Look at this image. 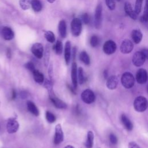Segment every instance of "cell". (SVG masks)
<instances>
[{
	"instance_id": "obj_1",
	"label": "cell",
	"mask_w": 148,
	"mask_h": 148,
	"mask_svg": "<svg viewBox=\"0 0 148 148\" xmlns=\"http://www.w3.org/2000/svg\"><path fill=\"white\" fill-rule=\"evenodd\" d=\"M71 29L72 35L75 37H79L82 30V22L79 18H74L71 23Z\"/></svg>"
},
{
	"instance_id": "obj_2",
	"label": "cell",
	"mask_w": 148,
	"mask_h": 148,
	"mask_svg": "<svg viewBox=\"0 0 148 148\" xmlns=\"http://www.w3.org/2000/svg\"><path fill=\"white\" fill-rule=\"evenodd\" d=\"M147 107V101L143 96H139L135 98L134 101V108L135 110L139 112L145 111Z\"/></svg>"
},
{
	"instance_id": "obj_3",
	"label": "cell",
	"mask_w": 148,
	"mask_h": 148,
	"mask_svg": "<svg viewBox=\"0 0 148 148\" xmlns=\"http://www.w3.org/2000/svg\"><path fill=\"white\" fill-rule=\"evenodd\" d=\"M121 82L126 89H130L133 87L135 83V79L133 74L130 72H125L123 74L121 79Z\"/></svg>"
},
{
	"instance_id": "obj_4",
	"label": "cell",
	"mask_w": 148,
	"mask_h": 148,
	"mask_svg": "<svg viewBox=\"0 0 148 148\" xmlns=\"http://www.w3.org/2000/svg\"><path fill=\"white\" fill-rule=\"evenodd\" d=\"M49 94L50 99L54 104V105L59 109H65L67 107V104L59 98L55 94L53 88L47 90Z\"/></svg>"
},
{
	"instance_id": "obj_5",
	"label": "cell",
	"mask_w": 148,
	"mask_h": 148,
	"mask_svg": "<svg viewBox=\"0 0 148 148\" xmlns=\"http://www.w3.org/2000/svg\"><path fill=\"white\" fill-rule=\"evenodd\" d=\"M103 7L101 4H98L96 7L94 15V26L95 29H99L101 26Z\"/></svg>"
},
{
	"instance_id": "obj_6",
	"label": "cell",
	"mask_w": 148,
	"mask_h": 148,
	"mask_svg": "<svg viewBox=\"0 0 148 148\" xmlns=\"http://www.w3.org/2000/svg\"><path fill=\"white\" fill-rule=\"evenodd\" d=\"M19 128V124L15 118H9L7 123V130L9 134H13L17 131Z\"/></svg>"
},
{
	"instance_id": "obj_7",
	"label": "cell",
	"mask_w": 148,
	"mask_h": 148,
	"mask_svg": "<svg viewBox=\"0 0 148 148\" xmlns=\"http://www.w3.org/2000/svg\"><path fill=\"white\" fill-rule=\"evenodd\" d=\"M81 98L83 101L87 104L93 103L95 100V94L90 89H86L84 90L81 94Z\"/></svg>"
},
{
	"instance_id": "obj_8",
	"label": "cell",
	"mask_w": 148,
	"mask_h": 148,
	"mask_svg": "<svg viewBox=\"0 0 148 148\" xmlns=\"http://www.w3.org/2000/svg\"><path fill=\"white\" fill-rule=\"evenodd\" d=\"M117 49V45L116 43L112 40H108L106 41L103 45V51L108 55L113 54Z\"/></svg>"
},
{
	"instance_id": "obj_9",
	"label": "cell",
	"mask_w": 148,
	"mask_h": 148,
	"mask_svg": "<svg viewBox=\"0 0 148 148\" xmlns=\"http://www.w3.org/2000/svg\"><path fill=\"white\" fill-rule=\"evenodd\" d=\"M146 59L147 57L142 51L137 52L133 57V64L136 67H140L144 64Z\"/></svg>"
},
{
	"instance_id": "obj_10",
	"label": "cell",
	"mask_w": 148,
	"mask_h": 148,
	"mask_svg": "<svg viewBox=\"0 0 148 148\" xmlns=\"http://www.w3.org/2000/svg\"><path fill=\"white\" fill-rule=\"evenodd\" d=\"M134 48L133 42L129 39H125L121 44L120 50L123 54H129L132 52Z\"/></svg>"
},
{
	"instance_id": "obj_11",
	"label": "cell",
	"mask_w": 148,
	"mask_h": 148,
	"mask_svg": "<svg viewBox=\"0 0 148 148\" xmlns=\"http://www.w3.org/2000/svg\"><path fill=\"white\" fill-rule=\"evenodd\" d=\"M31 52L33 54L39 59H41L43 55V47L42 45L40 43H35L33 45L31 49Z\"/></svg>"
},
{
	"instance_id": "obj_12",
	"label": "cell",
	"mask_w": 148,
	"mask_h": 148,
	"mask_svg": "<svg viewBox=\"0 0 148 148\" xmlns=\"http://www.w3.org/2000/svg\"><path fill=\"white\" fill-rule=\"evenodd\" d=\"M64 140V134L61 128V126L60 124L56 125L55 128V134L54 137V143L55 145H59Z\"/></svg>"
},
{
	"instance_id": "obj_13",
	"label": "cell",
	"mask_w": 148,
	"mask_h": 148,
	"mask_svg": "<svg viewBox=\"0 0 148 148\" xmlns=\"http://www.w3.org/2000/svg\"><path fill=\"white\" fill-rule=\"evenodd\" d=\"M136 79L138 83L144 84L147 80V71L143 68L139 69L136 74Z\"/></svg>"
},
{
	"instance_id": "obj_14",
	"label": "cell",
	"mask_w": 148,
	"mask_h": 148,
	"mask_svg": "<svg viewBox=\"0 0 148 148\" xmlns=\"http://www.w3.org/2000/svg\"><path fill=\"white\" fill-rule=\"evenodd\" d=\"M77 72L78 68L77 64L75 62H73L72 64L71 69V79L72 82V85L74 89H77L78 86V79H77Z\"/></svg>"
},
{
	"instance_id": "obj_15",
	"label": "cell",
	"mask_w": 148,
	"mask_h": 148,
	"mask_svg": "<svg viewBox=\"0 0 148 148\" xmlns=\"http://www.w3.org/2000/svg\"><path fill=\"white\" fill-rule=\"evenodd\" d=\"M125 11L126 13V14L131 17L133 20H136L137 19V14L135 13V11L134 10L131 4L129 3L126 2L125 4Z\"/></svg>"
},
{
	"instance_id": "obj_16",
	"label": "cell",
	"mask_w": 148,
	"mask_h": 148,
	"mask_svg": "<svg viewBox=\"0 0 148 148\" xmlns=\"http://www.w3.org/2000/svg\"><path fill=\"white\" fill-rule=\"evenodd\" d=\"M118 83H119L118 78L115 75H112L109 77L108 78L106 83V85L109 89L114 90L117 87Z\"/></svg>"
},
{
	"instance_id": "obj_17",
	"label": "cell",
	"mask_w": 148,
	"mask_h": 148,
	"mask_svg": "<svg viewBox=\"0 0 148 148\" xmlns=\"http://www.w3.org/2000/svg\"><path fill=\"white\" fill-rule=\"evenodd\" d=\"M71 45L70 41H68L66 42L65 44L64 48V59L65 63L67 65L69 64L71 60Z\"/></svg>"
},
{
	"instance_id": "obj_18",
	"label": "cell",
	"mask_w": 148,
	"mask_h": 148,
	"mask_svg": "<svg viewBox=\"0 0 148 148\" xmlns=\"http://www.w3.org/2000/svg\"><path fill=\"white\" fill-rule=\"evenodd\" d=\"M2 35L7 41L12 40L15 36L13 30L8 27H4L2 30Z\"/></svg>"
},
{
	"instance_id": "obj_19",
	"label": "cell",
	"mask_w": 148,
	"mask_h": 148,
	"mask_svg": "<svg viewBox=\"0 0 148 148\" xmlns=\"http://www.w3.org/2000/svg\"><path fill=\"white\" fill-rule=\"evenodd\" d=\"M121 120L125 128L128 131H131L133 129V125L130 120L125 115L123 114L121 116Z\"/></svg>"
},
{
	"instance_id": "obj_20",
	"label": "cell",
	"mask_w": 148,
	"mask_h": 148,
	"mask_svg": "<svg viewBox=\"0 0 148 148\" xmlns=\"http://www.w3.org/2000/svg\"><path fill=\"white\" fill-rule=\"evenodd\" d=\"M59 32L60 36L62 38H64L67 35V24L66 22L64 20L60 21L59 23Z\"/></svg>"
},
{
	"instance_id": "obj_21",
	"label": "cell",
	"mask_w": 148,
	"mask_h": 148,
	"mask_svg": "<svg viewBox=\"0 0 148 148\" xmlns=\"http://www.w3.org/2000/svg\"><path fill=\"white\" fill-rule=\"evenodd\" d=\"M142 34L139 30H133L131 33V37L134 42L136 44L139 43L142 39Z\"/></svg>"
},
{
	"instance_id": "obj_22",
	"label": "cell",
	"mask_w": 148,
	"mask_h": 148,
	"mask_svg": "<svg viewBox=\"0 0 148 148\" xmlns=\"http://www.w3.org/2000/svg\"><path fill=\"white\" fill-rule=\"evenodd\" d=\"M27 109L30 112H31L33 115H34L35 116H39V110L33 102L29 101L27 103Z\"/></svg>"
},
{
	"instance_id": "obj_23",
	"label": "cell",
	"mask_w": 148,
	"mask_h": 148,
	"mask_svg": "<svg viewBox=\"0 0 148 148\" xmlns=\"http://www.w3.org/2000/svg\"><path fill=\"white\" fill-rule=\"evenodd\" d=\"M33 77L35 81L38 83H42L44 82V76L37 69L34 70L33 72Z\"/></svg>"
},
{
	"instance_id": "obj_24",
	"label": "cell",
	"mask_w": 148,
	"mask_h": 148,
	"mask_svg": "<svg viewBox=\"0 0 148 148\" xmlns=\"http://www.w3.org/2000/svg\"><path fill=\"white\" fill-rule=\"evenodd\" d=\"M50 46L47 44L45 47V50L44 52V64L45 67H47L49 60H50Z\"/></svg>"
},
{
	"instance_id": "obj_25",
	"label": "cell",
	"mask_w": 148,
	"mask_h": 148,
	"mask_svg": "<svg viewBox=\"0 0 148 148\" xmlns=\"http://www.w3.org/2000/svg\"><path fill=\"white\" fill-rule=\"evenodd\" d=\"M31 7H32L33 9L36 12H39L41 11L42 9V5L39 0H31Z\"/></svg>"
},
{
	"instance_id": "obj_26",
	"label": "cell",
	"mask_w": 148,
	"mask_h": 148,
	"mask_svg": "<svg viewBox=\"0 0 148 148\" xmlns=\"http://www.w3.org/2000/svg\"><path fill=\"white\" fill-rule=\"evenodd\" d=\"M93 141H94V134L92 131H89L87 133V140L85 143L86 147L87 148H92L93 146Z\"/></svg>"
},
{
	"instance_id": "obj_27",
	"label": "cell",
	"mask_w": 148,
	"mask_h": 148,
	"mask_svg": "<svg viewBox=\"0 0 148 148\" xmlns=\"http://www.w3.org/2000/svg\"><path fill=\"white\" fill-rule=\"evenodd\" d=\"M77 79L78 83L80 85H82L85 82V77L84 74L83 69L82 67H79L78 69L77 72Z\"/></svg>"
},
{
	"instance_id": "obj_28",
	"label": "cell",
	"mask_w": 148,
	"mask_h": 148,
	"mask_svg": "<svg viewBox=\"0 0 148 148\" xmlns=\"http://www.w3.org/2000/svg\"><path fill=\"white\" fill-rule=\"evenodd\" d=\"M31 0H19V4L23 10H28L31 8Z\"/></svg>"
},
{
	"instance_id": "obj_29",
	"label": "cell",
	"mask_w": 148,
	"mask_h": 148,
	"mask_svg": "<svg viewBox=\"0 0 148 148\" xmlns=\"http://www.w3.org/2000/svg\"><path fill=\"white\" fill-rule=\"evenodd\" d=\"M45 39L50 43H54L56 41V37L54 33L51 31H45L44 34Z\"/></svg>"
},
{
	"instance_id": "obj_30",
	"label": "cell",
	"mask_w": 148,
	"mask_h": 148,
	"mask_svg": "<svg viewBox=\"0 0 148 148\" xmlns=\"http://www.w3.org/2000/svg\"><path fill=\"white\" fill-rule=\"evenodd\" d=\"M81 60L86 65H89L90 63V59L89 55L85 51H82L79 56Z\"/></svg>"
},
{
	"instance_id": "obj_31",
	"label": "cell",
	"mask_w": 148,
	"mask_h": 148,
	"mask_svg": "<svg viewBox=\"0 0 148 148\" xmlns=\"http://www.w3.org/2000/svg\"><path fill=\"white\" fill-rule=\"evenodd\" d=\"M63 43L61 41H57L53 47V49L57 55H61L63 52Z\"/></svg>"
},
{
	"instance_id": "obj_32",
	"label": "cell",
	"mask_w": 148,
	"mask_h": 148,
	"mask_svg": "<svg viewBox=\"0 0 148 148\" xmlns=\"http://www.w3.org/2000/svg\"><path fill=\"white\" fill-rule=\"evenodd\" d=\"M46 119L47 120V121L49 123H53L56 120V117L52 112H49V111H46Z\"/></svg>"
},
{
	"instance_id": "obj_33",
	"label": "cell",
	"mask_w": 148,
	"mask_h": 148,
	"mask_svg": "<svg viewBox=\"0 0 148 148\" xmlns=\"http://www.w3.org/2000/svg\"><path fill=\"white\" fill-rule=\"evenodd\" d=\"M142 3L143 0H136L135 5V13L138 15L141 13L142 7Z\"/></svg>"
},
{
	"instance_id": "obj_34",
	"label": "cell",
	"mask_w": 148,
	"mask_h": 148,
	"mask_svg": "<svg viewBox=\"0 0 148 148\" xmlns=\"http://www.w3.org/2000/svg\"><path fill=\"white\" fill-rule=\"evenodd\" d=\"M90 45L93 47L97 46L98 45V44H99V39H98V37L95 35H93L90 38Z\"/></svg>"
},
{
	"instance_id": "obj_35",
	"label": "cell",
	"mask_w": 148,
	"mask_h": 148,
	"mask_svg": "<svg viewBox=\"0 0 148 148\" xmlns=\"http://www.w3.org/2000/svg\"><path fill=\"white\" fill-rule=\"evenodd\" d=\"M105 4L111 11H113L116 8V4L114 0H105Z\"/></svg>"
},
{
	"instance_id": "obj_36",
	"label": "cell",
	"mask_w": 148,
	"mask_h": 148,
	"mask_svg": "<svg viewBox=\"0 0 148 148\" xmlns=\"http://www.w3.org/2000/svg\"><path fill=\"white\" fill-rule=\"evenodd\" d=\"M81 21L85 24H87L90 21V17L87 13H84L81 16Z\"/></svg>"
},
{
	"instance_id": "obj_37",
	"label": "cell",
	"mask_w": 148,
	"mask_h": 148,
	"mask_svg": "<svg viewBox=\"0 0 148 148\" xmlns=\"http://www.w3.org/2000/svg\"><path fill=\"white\" fill-rule=\"evenodd\" d=\"M148 12H147V4H146L145 7V10L143 12V14L141 17V20L143 23H147L148 20Z\"/></svg>"
},
{
	"instance_id": "obj_38",
	"label": "cell",
	"mask_w": 148,
	"mask_h": 148,
	"mask_svg": "<svg viewBox=\"0 0 148 148\" xmlns=\"http://www.w3.org/2000/svg\"><path fill=\"white\" fill-rule=\"evenodd\" d=\"M48 73H49V76L50 77V81L53 83V65L51 64L50 65V67L49 68L48 70Z\"/></svg>"
},
{
	"instance_id": "obj_39",
	"label": "cell",
	"mask_w": 148,
	"mask_h": 148,
	"mask_svg": "<svg viewBox=\"0 0 148 148\" xmlns=\"http://www.w3.org/2000/svg\"><path fill=\"white\" fill-rule=\"evenodd\" d=\"M109 141H110L111 143H112L113 145L117 144V138L116 136L114 134L111 133L109 135Z\"/></svg>"
},
{
	"instance_id": "obj_40",
	"label": "cell",
	"mask_w": 148,
	"mask_h": 148,
	"mask_svg": "<svg viewBox=\"0 0 148 148\" xmlns=\"http://www.w3.org/2000/svg\"><path fill=\"white\" fill-rule=\"evenodd\" d=\"M24 66H25V67L27 69H28L29 71H30L31 72H33L34 70L35 69V66H34V64L32 62H28V63H27Z\"/></svg>"
},
{
	"instance_id": "obj_41",
	"label": "cell",
	"mask_w": 148,
	"mask_h": 148,
	"mask_svg": "<svg viewBox=\"0 0 148 148\" xmlns=\"http://www.w3.org/2000/svg\"><path fill=\"white\" fill-rule=\"evenodd\" d=\"M129 148H141L135 142H131L129 144Z\"/></svg>"
},
{
	"instance_id": "obj_42",
	"label": "cell",
	"mask_w": 148,
	"mask_h": 148,
	"mask_svg": "<svg viewBox=\"0 0 148 148\" xmlns=\"http://www.w3.org/2000/svg\"><path fill=\"white\" fill-rule=\"evenodd\" d=\"M16 92L15 90H12V100H15V98H16Z\"/></svg>"
},
{
	"instance_id": "obj_43",
	"label": "cell",
	"mask_w": 148,
	"mask_h": 148,
	"mask_svg": "<svg viewBox=\"0 0 148 148\" xmlns=\"http://www.w3.org/2000/svg\"><path fill=\"white\" fill-rule=\"evenodd\" d=\"M7 55V57H8L9 59H10V58H11V50H10L9 49H8Z\"/></svg>"
},
{
	"instance_id": "obj_44",
	"label": "cell",
	"mask_w": 148,
	"mask_h": 148,
	"mask_svg": "<svg viewBox=\"0 0 148 148\" xmlns=\"http://www.w3.org/2000/svg\"><path fill=\"white\" fill-rule=\"evenodd\" d=\"M104 78L105 79H107V78L108 77V73H107V71H105L104 72Z\"/></svg>"
},
{
	"instance_id": "obj_45",
	"label": "cell",
	"mask_w": 148,
	"mask_h": 148,
	"mask_svg": "<svg viewBox=\"0 0 148 148\" xmlns=\"http://www.w3.org/2000/svg\"><path fill=\"white\" fill-rule=\"evenodd\" d=\"M47 1L49 3H51V4H52V3H54L56 0H47Z\"/></svg>"
},
{
	"instance_id": "obj_46",
	"label": "cell",
	"mask_w": 148,
	"mask_h": 148,
	"mask_svg": "<svg viewBox=\"0 0 148 148\" xmlns=\"http://www.w3.org/2000/svg\"><path fill=\"white\" fill-rule=\"evenodd\" d=\"M64 148H75L74 147H73L71 145H67V146H65Z\"/></svg>"
}]
</instances>
